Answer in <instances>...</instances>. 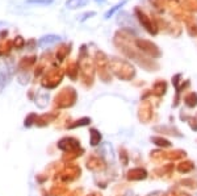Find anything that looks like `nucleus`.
<instances>
[{
    "mask_svg": "<svg viewBox=\"0 0 197 196\" xmlns=\"http://www.w3.org/2000/svg\"><path fill=\"white\" fill-rule=\"evenodd\" d=\"M11 76H12V68L11 67H8L6 65L0 67V92H2L3 88L9 83Z\"/></svg>",
    "mask_w": 197,
    "mask_h": 196,
    "instance_id": "nucleus-1",
    "label": "nucleus"
},
{
    "mask_svg": "<svg viewBox=\"0 0 197 196\" xmlns=\"http://www.w3.org/2000/svg\"><path fill=\"white\" fill-rule=\"evenodd\" d=\"M59 41H61V37L57 36V34H47V36H43L39 38L38 45L41 47H46V46H51Z\"/></svg>",
    "mask_w": 197,
    "mask_h": 196,
    "instance_id": "nucleus-2",
    "label": "nucleus"
},
{
    "mask_svg": "<svg viewBox=\"0 0 197 196\" xmlns=\"http://www.w3.org/2000/svg\"><path fill=\"white\" fill-rule=\"evenodd\" d=\"M88 3V0H67L66 2V7L70 9H76L80 7H84Z\"/></svg>",
    "mask_w": 197,
    "mask_h": 196,
    "instance_id": "nucleus-3",
    "label": "nucleus"
},
{
    "mask_svg": "<svg viewBox=\"0 0 197 196\" xmlns=\"http://www.w3.org/2000/svg\"><path fill=\"white\" fill-rule=\"evenodd\" d=\"M28 4H38V6H50L54 0H26Z\"/></svg>",
    "mask_w": 197,
    "mask_h": 196,
    "instance_id": "nucleus-5",
    "label": "nucleus"
},
{
    "mask_svg": "<svg viewBox=\"0 0 197 196\" xmlns=\"http://www.w3.org/2000/svg\"><path fill=\"white\" fill-rule=\"evenodd\" d=\"M95 2H97V3H101V4H103V3H105V0H95Z\"/></svg>",
    "mask_w": 197,
    "mask_h": 196,
    "instance_id": "nucleus-7",
    "label": "nucleus"
},
{
    "mask_svg": "<svg viewBox=\"0 0 197 196\" xmlns=\"http://www.w3.org/2000/svg\"><path fill=\"white\" fill-rule=\"evenodd\" d=\"M125 4H126V0H122V2L121 3H118V4H116V6L115 7H112L111 9H109V11H108L105 14H104V18H105V20H108V18H111L112 16H113V14H115L117 11H118V9H121L122 7H124L125 6Z\"/></svg>",
    "mask_w": 197,
    "mask_h": 196,
    "instance_id": "nucleus-4",
    "label": "nucleus"
},
{
    "mask_svg": "<svg viewBox=\"0 0 197 196\" xmlns=\"http://www.w3.org/2000/svg\"><path fill=\"white\" fill-rule=\"evenodd\" d=\"M92 16H96V12H87V13H84V14H82L80 16V18L79 20L80 21H84V20H87V18H90V17H92Z\"/></svg>",
    "mask_w": 197,
    "mask_h": 196,
    "instance_id": "nucleus-6",
    "label": "nucleus"
}]
</instances>
